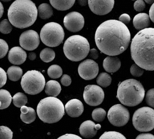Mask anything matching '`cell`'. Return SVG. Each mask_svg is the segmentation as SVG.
<instances>
[{"label":"cell","mask_w":154,"mask_h":139,"mask_svg":"<svg viewBox=\"0 0 154 139\" xmlns=\"http://www.w3.org/2000/svg\"><path fill=\"white\" fill-rule=\"evenodd\" d=\"M131 38L127 27L115 20L103 22L97 29L95 34L97 48L109 56H117L124 52L129 45Z\"/></svg>","instance_id":"obj_1"},{"label":"cell","mask_w":154,"mask_h":139,"mask_svg":"<svg viewBox=\"0 0 154 139\" xmlns=\"http://www.w3.org/2000/svg\"><path fill=\"white\" fill-rule=\"evenodd\" d=\"M154 29L140 30L132 40L131 52L136 64L149 71L154 69Z\"/></svg>","instance_id":"obj_2"},{"label":"cell","mask_w":154,"mask_h":139,"mask_svg":"<svg viewBox=\"0 0 154 139\" xmlns=\"http://www.w3.org/2000/svg\"><path fill=\"white\" fill-rule=\"evenodd\" d=\"M38 11L35 3L30 0H17L12 3L8 11V17L11 25L23 29L35 23Z\"/></svg>","instance_id":"obj_3"},{"label":"cell","mask_w":154,"mask_h":139,"mask_svg":"<svg viewBox=\"0 0 154 139\" xmlns=\"http://www.w3.org/2000/svg\"><path fill=\"white\" fill-rule=\"evenodd\" d=\"M145 90L142 84L135 79L124 81L119 85L117 97L122 104L135 106L143 101Z\"/></svg>","instance_id":"obj_4"},{"label":"cell","mask_w":154,"mask_h":139,"mask_svg":"<svg viewBox=\"0 0 154 139\" xmlns=\"http://www.w3.org/2000/svg\"><path fill=\"white\" fill-rule=\"evenodd\" d=\"M64 107L60 100L55 97H47L40 101L37 106L38 117L44 123L57 122L64 115Z\"/></svg>","instance_id":"obj_5"},{"label":"cell","mask_w":154,"mask_h":139,"mask_svg":"<svg viewBox=\"0 0 154 139\" xmlns=\"http://www.w3.org/2000/svg\"><path fill=\"white\" fill-rule=\"evenodd\" d=\"M63 50L65 56L73 62L84 59L90 51V45L86 38L74 35L68 38L64 42Z\"/></svg>","instance_id":"obj_6"},{"label":"cell","mask_w":154,"mask_h":139,"mask_svg":"<svg viewBox=\"0 0 154 139\" xmlns=\"http://www.w3.org/2000/svg\"><path fill=\"white\" fill-rule=\"evenodd\" d=\"M41 41L46 46L56 47L63 42L64 32L60 24L50 22L45 24L40 33Z\"/></svg>","instance_id":"obj_7"},{"label":"cell","mask_w":154,"mask_h":139,"mask_svg":"<svg viewBox=\"0 0 154 139\" xmlns=\"http://www.w3.org/2000/svg\"><path fill=\"white\" fill-rule=\"evenodd\" d=\"M46 81L44 75L37 70H31L26 72L23 76L21 85L26 93L36 95L44 90Z\"/></svg>","instance_id":"obj_8"},{"label":"cell","mask_w":154,"mask_h":139,"mask_svg":"<svg viewBox=\"0 0 154 139\" xmlns=\"http://www.w3.org/2000/svg\"><path fill=\"white\" fill-rule=\"evenodd\" d=\"M154 110L149 107H143L134 113L132 122L134 127L140 132H148L154 128Z\"/></svg>","instance_id":"obj_9"},{"label":"cell","mask_w":154,"mask_h":139,"mask_svg":"<svg viewBox=\"0 0 154 139\" xmlns=\"http://www.w3.org/2000/svg\"><path fill=\"white\" fill-rule=\"evenodd\" d=\"M111 124L115 126H123L128 122L130 119L129 111L121 104L115 105L110 108L107 115Z\"/></svg>","instance_id":"obj_10"},{"label":"cell","mask_w":154,"mask_h":139,"mask_svg":"<svg viewBox=\"0 0 154 139\" xmlns=\"http://www.w3.org/2000/svg\"><path fill=\"white\" fill-rule=\"evenodd\" d=\"M83 98L88 105L97 106L103 102L104 98V91L102 88L97 85H87L85 87Z\"/></svg>","instance_id":"obj_11"},{"label":"cell","mask_w":154,"mask_h":139,"mask_svg":"<svg viewBox=\"0 0 154 139\" xmlns=\"http://www.w3.org/2000/svg\"><path fill=\"white\" fill-rule=\"evenodd\" d=\"M79 76L85 80H91L96 77L99 72L98 64L95 61L87 59L82 62L78 67Z\"/></svg>","instance_id":"obj_12"},{"label":"cell","mask_w":154,"mask_h":139,"mask_svg":"<svg viewBox=\"0 0 154 139\" xmlns=\"http://www.w3.org/2000/svg\"><path fill=\"white\" fill-rule=\"evenodd\" d=\"M84 17L77 12H72L64 17V27L70 32L73 33L79 32L84 27Z\"/></svg>","instance_id":"obj_13"},{"label":"cell","mask_w":154,"mask_h":139,"mask_svg":"<svg viewBox=\"0 0 154 139\" xmlns=\"http://www.w3.org/2000/svg\"><path fill=\"white\" fill-rule=\"evenodd\" d=\"M40 37L38 33L33 30L25 31L21 34L20 44L21 47L27 50H33L40 44Z\"/></svg>","instance_id":"obj_14"},{"label":"cell","mask_w":154,"mask_h":139,"mask_svg":"<svg viewBox=\"0 0 154 139\" xmlns=\"http://www.w3.org/2000/svg\"><path fill=\"white\" fill-rule=\"evenodd\" d=\"M91 11L96 15L102 16L111 11L114 5V0H89L88 2Z\"/></svg>","instance_id":"obj_15"},{"label":"cell","mask_w":154,"mask_h":139,"mask_svg":"<svg viewBox=\"0 0 154 139\" xmlns=\"http://www.w3.org/2000/svg\"><path fill=\"white\" fill-rule=\"evenodd\" d=\"M64 109L68 115L71 117L76 118L82 114L84 111V106L81 101L74 99L67 103Z\"/></svg>","instance_id":"obj_16"},{"label":"cell","mask_w":154,"mask_h":139,"mask_svg":"<svg viewBox=\"0 0 154 139\" xmlns=\"http://www.w3.org/2000/svg\"><path fill=\"white\" fill-rule=\"evenodd\" d=\"M9 62L14 65H20L26 61L27 53L21 47H13L9 51L8 53Z\"/></svg>","instance_id":"obj_17"},{"label":"cell","mask_w":154,"mask_h":139,"mask_svg":"<svg viewBox=\"0 0 154 139\" xmlns=\"http://www.w3.org/2000/svg\"><path fill=\"white\" fill-rule=\"evenodd\" d=\"M96 124L93 122L87 120L83 122L79 128V133L82 136L85 138H91L97 133Z\"/></svg>","instance_id":"obj_18"},{"label":"cell","mask_w":154,"mask_h":139,"mask_svg":"<svg viewBox=\"0 0 154 139\" xmlns=\"http://www.w3.org/2000/svg\"><path fill=\"white\" fill-rule=\"evenodd\" d=\"M103 65L106 71L109 73H114L119 70L121 63L117 57L109 56L104 59Z\"/></svg>","instance_id":"obj_19"},{"label":"cell","mask_w":154,"mask_h":139,"mask_svg":"<svg viewBox=\"0 0 154 139\" xmlns=\"http://www.w3.org/2000/svg\"><path fill=\"white\" fill-rule=\"evenodd\" d=\"M133 25L136 30H142L148 28L150 25L149 17L146 13H140L135 16Z\"/></svg>","instance_id":"obj_20"},{"label":"cell","mask_w":154,"mask_h":139,"mask_svg":"<svg viewBox=\"0 0 154 139\" xmlns=\"http://www.w3.org/2000/svg\"><path fill=\"white\" fill-rule=\"evenodd\" d=\"M20 118L26 124H30L35 121L36 113L35 109L30 107L24 106L21 107Z\"/></svg>","instance_id":"obj_21"},{"label":"cell","mask_w":154,"mask_h":139,"mask_svg":"<svg viewBox=\"0 0 154 139\" xmlns=\"http://www.w3.org/2000/svg\"><path fill=\"white\" fill-rule=\"evenodd\" d=\"M61 90V85L58 81L50 80L46 84L45 91L48 96L56 97L60 94Z\"/></svg>","instance_id":"obj_22"},{"label":"cell","mask_w":154,"mask_h":139,"mask_svg":"<svg viewBox=\"0 0 154 139\" xmlns=\"http://www.w3.org/2000/svg\"><path fill=\"white\" fill-rule=\"evenodd\" d=\"M50 4L53 8L58 11H64L72 8L75 2V0L71 1H50Z\"/></svg>","instance_id":"obj_23"},{"label":"cell","mask_w":154,"mask_h":139,"mask_svg":"<svg viewBox=\"0 0 154 139\" xmlns=\"http://www.w3.org/2000/svg\"><path fill=\"white\" fill-rule=\"evenodd\" d=\"M38 15L43 20L49 19L53 15V10L49 4L43 3L38 7Z\"/></svg>","instance_id":"obj_24"},{"label":"cell","mask_w":154,"mask_h":139,"mask_svg":"<svg viewBox=\"0 0 154 139\" xmlns=\"http://www.w3.org/2000/svg\"><path fill=\"white\" fill-rule=\"evenodd\" d=\"M7 73L10 80L13 81H17L20 80L22 77L23 71L20 67L14 65L9 67Z\"/></svg>","instance_id":"obj_25"},{"label":"cell","mask_w":154,"mask_h":139,"mask_svg":"<svg viewBox=\"0 0 154 139\" xmlns=\"http://www.w3.org/2000/svg\"><path fill=\"white\" fill-rule=\"evenodd\" d=\"M12 98L11 93L6 90H0V102L1 105L0 109H5L11 105Z\"/></svg>","instance_id":"obj_26"},{"label":"cell","mask_w":154,"mask_h":139,"mask_svg":"<svg viewBox=\"0 0 154 139\" xmlns=\"http://www.w3.org/2000/svg\"><path fill=\"white\" fill-rule=\"evenodd\" d=\"M12 99L14 105L18 108L26 105L28 102V98L23 93L19 92L16 93Z\"/></svg>","instance_id":"obj_27"},{"label":"cell","mask_w":154,"mask_h":139,"mask_svg":"<svg viewBox=\"0 0 154 139\" xmlns=\"http://www.w3.org/2000/svg\"><path fill=\"white\" fill-rule=\"evenodd\" d=\"M55 51L49 48L43 49L40 53V58L45 62H51L55 59Z\"/></svg>","instance_id":"obj_28"},{"label":"cell","mask_w":154,"mask_h":139,"mask_svg":"<svg viewBox=\"0 0 154 139\" xmlns=\"http://www.w3.org/2000/svg\"><path fill=\"white\" fill-rule=\"evenodd\" d=\"M111 77L106 72L100 73L97 78V84L103 87H106L109 86L111 83Z\"/></svg>","instance_id":"obj_29"},{"label":"cell","mask_w":154,"mask_h":139,"mask_svg":"<svg viewBox=\"0 0 154 139\" xmlns=\"http://www.w3.org/2000/svg\"><path fill=\"white\" fill-rule=\"evenodd\" d=\"M47 73L49 77L53 79L59 78L63 73L62 68L57 65H53L48 68Z\"/></svg>","instance_id":"obj_30"},{"label":"cell","mask_w":154,"mask_h":139,"mask_svg":"<svg viewBox=\"0 0 154 139\" xmlns=\"http://www.w3.org/2000/svg\"><path fill=\"white\" fill-rule=\"evenodd\" d=\"M106 116V112L101 108L94 109L92 112V118L97 122H101L104 120Z\"/></svg>","instance_id":"obj_31"},{"label":"cell","mask_w":154,"mask_h":139,"mask_svg":"<svg viewBox=\"0 0 154 139\" xmlns=\"http://www.w3.org/2000/svg\"><path fill=\"white\" fill-rule=\"evenodd\" d=\"M99 139H127L123 135L116 131L105 132Z\"/></svg>","instance_id":"obj_32"},{"label":"cell","mask_w":154,"mask_h":139,"mask_svg":"<svg viewBox=\"0 0 154 139\" xmlns=\"http://www.w3.org/2000/svg\"><path fill=\"white\" fill-rule=\"evenodd\" d=\"M13 27L10 21L5 19L0 23V32L4 34H9L11 32Z\"/></svg>","instance_id":"obj_33"},{"label":"cell","mask_w":154,"mask_h":139,"mask_svg":"<svg viewBox=\"0 0 154 139\" xmlns=\"http://www.w3.org/2000/svg\"><path fill=\"white\" fill-rule=\"evenodd\" d=\"M13 132L8 127L0 126V139H12Z\"/></svg>","instance_id":"obj_34"},{"label":"cell","mask_w":154,"mask_h":139,"mask_svg":"<svg viewBox=\"0 0 154 139\" xmlns=\"http://www.w3.org/2000/svg\"><path fill=\"white\" fill-rule=\"evenodd\" d=\"M130 72L133 76L139 77H140L143 74L144 70L136 64H134L131 66Z\"/></svg>","instance_id":"obj_35"},{"label":"cell","mask_w":154,"mask_h":139,"mask_svg":"<svg viewBox=\"0 0 154 139\" xmlns=\"http://www.w3.org/2000/svg\"><path fill=\"white\" fill-rule=\"evenodd\" d=\"M8 50V45L7 42L5 40L0 39V59L6 56Z\"/></svg>","instance_id":"obj_36"},{"label":"cell","mask_w":154,"mask_h":139,"mask_svg":"<svg viewBox=\"0 0 154 139\" xmlns=\"http://www.w3.org/2000/svg\"><path fill=\"white\" fill-rule=\"evenodd\" d=\"M154 89L152 88L148 90L146 96V102L147 104L152 108L154 107Z\"/></svg>","instance_id":"obj_37"},{"label":"cell","mask_w":154,"mask_h":139,"mask_svg":"<svg viewBox=\"0 0 154 139\" xmlns=\"http://www.w3.org/2000/svg\"><path fill=\"white\" fill-rule=\"evenodd\" d=\"M145 3L143 0H138L134 3V8L137 11H142L145 8Z\"/></svg>","instance_id":"obj_38"},{"label":"cell","mask_w":154,"mask_h":139,"mask_svg":"<svg viewBox=\"0 0 154 139\" xmlns=\"http://www.w3.org/2000/svg\"><path fill=\"white\" fill-rule=\"evenodd\" d=\"M7 81V74L5 71L0 67V88L6 84Z\"/></svg>","instance_id":"obj_39"},{"label":"cell","mask_w":154,"mask_h":139,"mask_svg":"<svg viewBox=\"0 0 154 139\" xmlns=\"http://www.w3.org/2000/svg\"><path fill=\"white\" fill-rule=\"evenodd\" d=\"M61 82L63 86H69L71 83V77L67 74H64L61 77Z\"/></svg>","instance_id":"obj_40"},{"label":"cell","mask_w":154,"mask_h":139,"mask_svg":"<svg viewBox=\"0 0 154 139\" xmlns=\"http://www.w3.org/2000/svg\"><path fill=\"white\" fill-rule=\"evenodd\" d=\"M131 20V17L128 14H124L121 15L119 18V21L125 25L128 24Z\"/></svg>","instance_id":"obj_41"},{"label":"cell","mask_w":154,"mask_h":139,"mask_svg":"<svg viewBox=\"0 0 154 139\" xmlns=\"http://www.w3.org/2000/svg\"><path fill=\"white\" fill-rule=\"evenodd\" d=\"M57 139H82L80 137L73 134H67L61 136Z\"/></svg>","instance_id":"obj_42"},{"label":"cell","mask_w":154,"mask_h":139,"mask_svg":"<svg viewBox=\"0 0 154 139\" xmlns=\"http://www.w3.org/2000/svg\"><path fill=\"white\" fill-rule=\"evenodd\" d=\"M136 139H154V136L151 134H142L139 135Z\"/></svg>","instance_id":"obj_43"},{"label":"cell","mask_w":154,"mask_h":139,"mask_svg":"<svg viewBox=\"0 0 154 139\" xmlns=\"http://www.w3.org/2000/svg\"><path fill=\"white\" fill-rule=\"evenodd\" d=\"M90 56L93 59H97L98 57V53L95 49H92L90 50Z\"/></svg>","instance_id":"obj_44"},{"label":"cell","mask_w":154,"mask_h":139,"mask_svg":"<svg viewBox=\"0 0 154 139\" xmlns=\"http://www.w3.org/2000/svg\"><path fill=\"white\" fill-rule=\"evenodd\" d=\"M154 4H153L152 5L151 7L150 8L149 12V17L150 18L151 20L152 21V22H154Z\"/></svg>","instance_id":"obj_45"},{"label":"cell","mask_w":154,"mask_h":139,"mask_svg":"<svg viewBox=\"0 0 154 139\" xmlns=\"http://www.w3.org/2000/svg\"><path fill=\"white\" fill-rule=\"evenodd\" d=\"M29 59L31 60H35L36 58V54L35 53H30L29 54Z\"/></svg>","instance_id":"obj_46"},{"label":"cell","mask_w":154,"mask_h":139,"mask_svg":"<svg viewBox=\"0 0 154 139\" xmlns=\"http://www.w3.org/2000/svg\"><path fill=\"white\" fill-rule=\"evenodd\" d=\"M4 7H3L2 3L0 2V19L2 17L3 14H4Z\"/></svg>","instance_id":"obj_47"},{"label":"cell","mask_w":154,"mask_h":139,"mask_svg":"<svg viewBox=\"0 0 154 139\" xmlns=\"http://www.w3.org/2000/svg\"><path fill=\"white\" fill-rule=\"evenodd\" d=\"M78 2L80 5L85 6L87 2V1H79Z\"/></svg>","instance_id":"obj_48"},{"label":"cell","mask_w":154,"mask_h":139,"mask_svg":"<svg viewBox=\"0 0 154 139\" xmlns=\"http://www.w3.org/2000/svg\"><path fill=\"white\" fill-rule=\"evenodd\" d=\"M145 2H146V3H147V4H149V5H150V4H153L154 3V0H145Z\"/></svg>","instance_id":"obj_49"},{"label":"cell","mask_w":154,"mask_h":139,"mask_svg":"<svg viewBox=\"0 0 154 139\" xmlns=\"http://www.w3.org/2000/svg\"><path fill=\"white\" fill-rule=\"evenodd\" d=\"M1 105H2V104H1V102H0V108H1Z\"/></svg>","instance_id":"obj_50"}]
</instances>
